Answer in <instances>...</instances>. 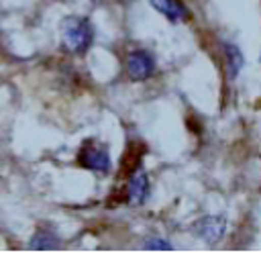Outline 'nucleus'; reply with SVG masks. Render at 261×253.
Returning a JSON list of instances; mask_svg holds the SVG:
<instances>
[{"instance_id": "obj_1", "label": "nucleus", "mask_w": 261, "mask_h": 253, "mask_svg": "<svg viewBox=\"0 0 261 253\" xmlns=\"http://www.w3.org/2000/svg\"><path fill=\"white\" fill-rule=\"evenodd\" d=\"M94 43V29L84 16H67L61 22V45L73 55H84Z\"/></svg>"}, {"instance_id": "obj_2", "label": "nucleus", "mask_w": 261, "mask_h": 253, "mask_svg": "<svg viewBox=\"0 0 261 253\" xmlns=\"http://www.w3.org/2000/svg\"><path fill=\"white\" fill-rule=\"evenodd\" d=\"M77 163L90 171H96V173H106L110 169V155H108V149L104 145H92V143H86L82 145L80 153H77Z\"/></svg>"}, {"instance_id": "obj_3", "label": "nucleus", "mask_w": 261, "mask_h": 253, "mask_svg": "<svg viewBox=\"0 0 261 253\" xmlns=\"http://www.w3.org/2000/svg\"><path fill=\"white\" fill-rule=\"evenodd\" d=\"M155 71V59L143 49H135L126 57V73L135 82H145Z\"/></svg>"}, {"instance_id": "obj_4", "label": "nucleus", "mask_w": 261, "mask_h": 253, "mask_svg": "<svg viewBox=\"0 0 261 253\" xmlns=\"http://www.w3.org/2000/svg\"><path fill=\"white\" fill-rule=\"evenodd\" d=\"M149 196V175L143 167H137L128 178L126 188V202L130 206H141Z\"/></svg>"}, {"instance_id": "obj_5", "label": "nucleus", "mask_w": 261, "mask_h": 253, "mask_svg": "<svg viewBox=\"0 0 261 253\" xmlns=\"http://www.w3.org/2000/svg\"><path fill=\"white\" fill-rule=\"evenodd\" d=\"M226 220L222 216H202L200 220L194 222V235L204 239L206 243H216L224 235Z\"/></svg>"}, {"instance_id": "obj_6", "label": "nucleus", "mask_w": 261, "mask_h": 253, "mask_svg": "<svg viewBox=\"0 0 261 253\" xmlns=\"http://www.w3.org/2000/svg\"><path fill=\"white\" fill-rule=\"evenodd\" d=\"M151 6L171 22L184 20L188 16V10L179 0H151Z\"/></svg>"}, {"instance_id": "obj_7", "label": "nucleus", "mask_w": 261, "mask_h": 253, "mask_svg": "<svg viewBox=\"0 0 261 253\" xmlns=\"http://www.w3.org/2000/svg\"><path fill=\"white\" fill-rule=\"evenodd\" d=\"M57 247H59V237L49 226H41L31 239V249H37V251H47V249H57Z\"/></svg>"}, {"instance_id": "obj_8", "label": "nucleus", "mask_w": 261, "mask_h": 253, "mask_svg": "<svg viewBox=\"0 0 261 253\" xmlns=\"http://www.w3.org/2000/svg\"><path fill=\"white\" fill-rule=\"evenodd\" d=\"M224 55H226V65H228V78L232 80V78H237L239 75V71L243 69V53H241V49L237 47V45H232V43H226L224 45Z\"/></svg>"}, {"instance_id": "obj_9", "label": "nucleus", "mask_w": 261, "mask_h": 253, "mask_svg": "<svg viewBox=\"0 0 261 253\" xmlns=\"http://www.w3.org/2000/svg\"><path fill=\"white\" fill-rule=\"evenodd\" d=\"M145 249H155V251H169V249H171V245H169L165 239H157V237H153V239H147V241H145Z\"/></svg>"}]
</instances>
